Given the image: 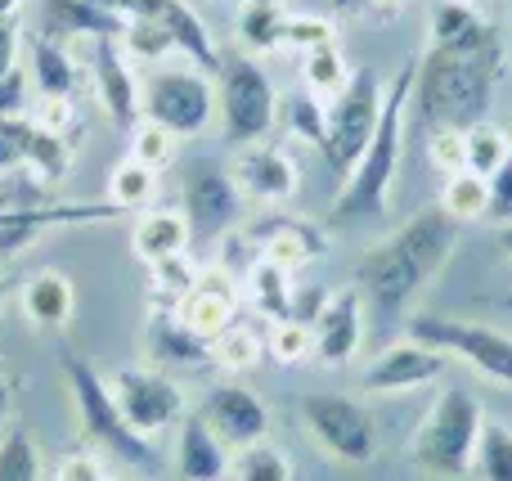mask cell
I'll list each match as a JSON object with an SVG mask.
<instances>
[{
  "label": "cell",
  "instance_id": "f1b7e54d",
  "mask_svg": "<svg viewBox=\"0 0 512 481\" xmlns=\"http://www.w3.org/2000/svg\"><path fill=\"white\" fill-rule=\"evenodd\" d=\"M18 153H23V171H32L41 185H59L72 167V140L36 126L32 113L18 117Z\"/></svg>",
  "mask_w": 512,
  "mask_h": 481
},
{
  "label": "cell",
  "instance_id": "3957f363",
  "mask_svg": "<svg viewBox=\"0 0 512 481\" xmlns=\"http://www.w3.org/2000/svg\"><path fill=\"white\" fill-rule=\"evenodd\" d=\"M414 81H418V63H400L396 77L382 90L378 131H373L369 149L355 158V167L342 176V189L333 198L337 221L382 216L391 207V189H396L400 158H405V126H409V113H414Z\"/></svg>",
  "mask_w": 512,
  "mask_h": 481
},
{
  "label": "cell",
  "instance_id": "f6af8a7d",
  "mask_svg": "<svg viewBox=\"0 0 512 481\" xmlns=\"http://www.w3.org/2000/svg\"><path fill=\"white\" fill-rule=\"evenodd\" d=\"M324 45H337L333 18H324V14H288V27H283V50L310 54V50H324Z\"/></svg>",
  "mask_w": 512,
  "mask_h": 481
},
{
  "label": "cell",
  "instance_id": "7bdbcfd3",
  "mask_svg": "<svg viewBox=\"0 0 512 481\" xmlns=\"http://www.w3.org/2000/svg\"><path fill=\"white\" fill-rule=\"evenodd\" d=\"M279 122L288 126L297 140H306V144H315L319 153L328 149V104H319L315 95H292V99H283V108H279Z\"/></svg>",
  "mask_w": 512,
  "mask_h": 481
},
{
  "label": "cell",
  "instance_id": "816d5d0a",
  "mask_svg": "<svg viewBox=\"0 0 512 481\" xmlns=\"http://www.w3.org/2000/svg\"><path fill=\"white\" fill-rule=\"evenodd\" d=\"M495 225H512V158L490 176V216Z\"/></svg>",
  "mask_w": 512,
  "mask_h": 481
},
{
  "label": "cell",
  "instance_id": "74e56055",
  "mask_svg": "<svg viewBox=\"0 0 512 481\" xmlns=\"http://www.w3.org/2000/svg\"><path fill=\"white\" fill-rule=\"evenodd\" d=\"M198 275H203V266H198L189 252L158 261V266H149V302L153 306H180L189 297V288L198 284Z\"/></svg>",
  "mask_w": 512,
  "mask_h": 481
},
{
  "label": "cell",
  "instance_id": "7a4b0ae2",
  "mask_svg": "<svg viewBox=\"0 0 512 481\" xmlns=\"http://www.w3.org/2000/svg\"><path fill=\"white\" fill-rule=\"evenodd\" d=\"M504 59H508V45L499 32L486 45H477V50H459V54L427 50L414 81L418 117L427 126H459V131L486 122L495 86L504 81Z\"/></svg>",
  "mask_w": 512,
  "mask_h": 481
},
{
  "label": "cell",
  "instance_id": "bcb514c9",
  "mask_svg": "<svg viewBox=\"0 0 512 481\" xmlns=\"http://www.w3.org/2000/svg\"><path fill=\"white\" fill-rule=\"evenodd\" d=\"M427 162H432V171H441V176L468 171V135H463L459 126H432V135H427Z\"/></svg>",
  "mask_w": 512,
  "mask_h": 481
},
{
  "label": "cell",
  "instance_id": "2e32d148",
  "mask_svg": "<svg viewBox=\"0 0 512 481\" xmlns=\"http://www.w3.org/2000/svg\"><path fill=\"white\" fill-rule=\"evenodd\" d=\"M122 221L113 203H32V207H0V257L27 252L54 225H108Z\"/></svg>",
  "mask_w": 512,
  "mask_h": 481
},
{
  "label": "cell",
  "instance_id": "4fadbf2b",
  "mask_svg": "<svg viewBox=\"0 0 512 481\" xmlns=\"http://www.w3.org/2000/svg\"><path fill=\"white\" fill-rule=\"evenodd\" d=\"M77 45L86 50V86L95 90L99 108L113 117L117 126L140 122V68L126 59L117 36H77Z\"/></svg>",
  "mask_w": 512,
  "mask_h": 481
},
{
  "label": "cell",
  "instance_id": "7402d4cb",
  "mask_svg": "<svg viewBox=\"0 0 512 481\" xmlns=\"http://www.w3.org/2000/svg\"><path fill=\"white\" fill-rule=\"evenodd\" d=\"M230 455L234 450L207 428L203 414H185L176 423V477L180 481H230Z\"/></svg>",
  "mask_w": 512,
  "mask_h": 481
},
{
  "label": "cell",
  "instance_id": "d6986e66",
  "mask_svg": "<svg viewBox=\"0 0 512 481\" xmlns=\"http://www.w3.org/2000/svg\"><path fill=\"white\" fill-rule=\"evenodd\" d=\"M176 315L185 320V329H194L203 342H216L230 324L243 320V288L239 275L225 266H203L198 284L189 288V297L176 306Z\"/></svg>",
  "mask_w": 512,
  "mask_h": 481
},
{
  "label": "cell",
  "instance_id": "6f0895ef",
  "mask_svg": "<svg viewBox=\"0 0 512 481\" xmlns=\"http://www.w3.org/2000/svg\"><path fill=\"white\" fill-rule=\"evenodd\" d=\"M499 252L512 257V225H499Z\"/></svg>",
  "mask_w": 512,
  "mask_h": 481
},
{
  "label": "cell",
  "instance_id": "11a10c76",
  "mask_svg": "<svg viewBox=\"0 0 512 481\" xmlns=\"http://www.w3.org/2000/svg\"><path fill=\"white\" fill-rule=\"evenodd\" d=\"M9 405H14V383H9V374H5V369H0V423H5Z\"/></svg>",
  "mask_w": 512,
  "mask_h": 481
},
{
  "label": "cell",
  "instance_id": "b9f144b4",
  "mask_svg": "<svg viewBox=\"0 0 512 481\" xmlns=\"http://www.w3.org/2000/svg\"><path fill=\"white\" fill-rule=\"evenodd\" d=\"M265 356L283 369L306 365V360H315V329L301 320H274L265 329Z\"/></svg>",
  "mask_w": 512,
  "mask_h": 481
},
{
  "label": "cell",
  "instance_id": "603a6c76",
  "mask_svg": "<svg viewBox=\"0 0 512 481\" xmlns=\"http://www.w3.org/2000/svg\"><path fill=\"white\" fill-rule=\"evenodd\" d=\"M18 311L32 329L41 333H59L72 324V311H77V284L68 279V270H36L18 284Z\"/></svg>",
  "mask_w": 512,
  "mask_h": 481
},
{
  "label": "cell",
  "instance_id": "5bb4252c",
  "mask_svg": "<svg viewBox=\"0 0 512 481\" xmlns=\"http://www.w3.org/2000/svg\"><path fill=\"white\" fill-rule=\"evenodd\" d=\"M450 369V356L418 338H396L360 369V387L373 396H400V392H418V387L436 383Z\"/></svg>",
  "mask_w": 512,
  "mask_h": 481
},
{
  "label": "cell",
  "instance_id": "db71d44e",
  "mask_svg": "<svg viewBox=\"0 0 512 481\" xmlns=\"http://www.w3.org/2000/svg\"><path fill=\"white\" fill-rule=\"evenodd\" d=\"M409 0H364V9H369V14H378V18H391V14H400V9H405Z\"/></svg>",
  "mask_w": 512,
  "mask_h": 481
},
{
  "label": "cell",
  "instance_id": "ba28073f",
  "mask_svg": "<svg viewBox=\"0 0 512 481\" xmlns=\"http://www.w3.org/2000/svg\"><path fill=\"white\" fill-rule=\"evenodd\" d=\"M405 333L445 351L450 360L472 365L486 383L512 392V333L490 329V324H477V320H459V315H409Z\"/></svg>",
  "mask_w": 512,
  "mask_h": 481
},
{
  "label": "cell",
  "instance_id": "cb8c5ba5",
  "mask_svg": "<svg viewBox=\"0 0 512 481\" xmlns=\"http://www.w3.org/2000/svg\"><path fill=\"white\" fill-rule=\"evenodd\" d=\"M23 72L32 81V95H63L77 99L86 90V63L77 59V50L50 41V36H32L23 54Z\"/></svg>",
  "mask_w": 512,
  "mask_h": 481
},
{
  "label": "cell",
  "instance_id": "ee69618b",
  "mask_svg": "<svg viewBox=\"0 0 512 481\" xmlns=\"http://www.w3.org/2000/svg\"><path fill=\"white\" fill-rule=\"evenodd\" d=\"M176 149H180V140L167 131V126L144 122V117L131 126V158L144 162V167H153V171L171 167V162H176Z\"/></svg>",
  "mask_w": 512,
  "mask_h": 481
},
{
  "label": "cell",
  "instance_id": "7c38bea8",
  "mask_svg": "<svg viewBox=\"0 0 512 481\" xmlns=\"http://www.w3.org/2000/svg\"><path fill=\"white\" fill-rule=\"evenodd\" d=\"M243 203L248 198L239 194L230 167H221L212 158L189 162L185 176H180V212H185L194 239H207V243L225 239L243 221Z\"/></svg>",
  "mask_w": 512,
  "mask_h": 481
},
{
  "label": "cell",
  "instance_id": "1f68e13d",
  "mask_svg": "<svg viewBox=\"0 0 512 481\" xmlns=\"http://www.w3.org/2000/svg\"><path fill=\"white\" fill-rule=\"evenodd\" d=\"M351 72L355 68L346 63L342 45H324V50L301 54V90H306V95H315L319 104H333V99L346 90Z\"/></svg>",
  "mask_w": 512,
  "mask_h": 481
},
{
  "label": "cell",
  "instance_id": "30bf717a",
  "mask_svg": "<svg viewBox=\"0 0 512 481\" xmlns=\"http://www.w3.org/2000/svg\"><path fill=\"white\" fill-rule=\"evenodd\" d=\"M108 387H113L126 423H131L144 441L167 437V432L189 414L185 387L158 365H122L108 374Z\"/></svg>",
  "mask_w": 512,
  "mask_h": 481
},
{
  "label": "cell",
  "instance_id": "d4e9b609",
  "mask_svg": "<svg viewBox=\"0 0 512 481\" xmlns=\"http://www.w3.org/2000/svg\"><path fill=\"white\" fill-rule=\"evenodd\" d=\"M194 243V230H189L185 212L180 207H149V212L135 216L131 230V252L144 261V266H158L167 257H180Z\"/></svg>",
  "mask_w": 512,
  "mask_h": 481
},
{
  "label": "cell",
  "instance_id": "e575fe53",
  "mask_svg": "<svg viewBox=\"0 0 512 481\" xmlns=\"http://www.w3.org/2000/svg\"><path fill=\"white\" fill-rule=\"evenodd\" d=\"M472 477L477 481H512V428L504 419L481 423L477 450H472Z\"/></svg>",
  "mask_w": 512,
  "mask_h": 481
},
{
  "label": "cell",
  "instance_id": "94428289",
  "mask_svg": "<svg viewBox=\"0 0 512 481\" xmlns=\"http://www.w3.org/2000/svg\"><path fill=\"white\" fill-rule=\"evenodd\" d=\"M508 135H512V122H508Z\"/></svg>",
  "mask_w": 512,
  "mask_h": 481
},
{
  "label": "cell",
  "instance_id": "680465c9",
  "mask_svg": "<svg viewBox=\"0 0 512 481\" xmlns=\"http://www.w3.org/2000/svg\"><path fill=\"white\" fill-rule=\"evenodd\" d=\"M5 293H9V288H5V279H0V302H5Z\"/></svg>",
  "mask_w": 512,
  "mask_h": 481
},
{
  "label": "cell",
  "instance_id": "8fae6325",
  "mask_svg": "<svg viewBox=\"0 0 512 481\" xmlns=\"http://www.w3.org/2000/svg\"><path fill=\"white\" fill-rule=\"evenodd\" d=\"M382 77L369 68V63H360V68L351 72V81H346V90L328 104V167L333 171H351L355 158H360L364 149H369L373 131H378V117H382Z\"/></svg>",
  "mask_w": 512,
  "mask_h": 481
},
{
  "label": "cell",
  "instance_id": "f546056e",
  "mask_svg": "<svg viewBox=\"0 0 512 481\" xmlns=\"http://www.w3.org/2000/svg\"><path fill=\"white\" fill-rule=\"evenodd\" d=\"M283 27H288V9L283 0H239L234 14V36H239L243 54L252 59H270L283 50Z\"/></svg>",
  "mask_w": 512,
  "mask_h": 481
},
{
  "label": "cell",
  "instance_id": "836d02e7",
  "mask_svg": "<svg viewBox=\"0 0 512 481\" xmlns=\"http://www.w3.org/2000/svg\"><path fill=\"white\" fill-rule=\"evenodd\" d=\"M261 360H265V333H256L252 324H243V320L230 324V329L212 342V365L230 378L252 374Z\"/></svg>",
  "mask_w": 512,
  "mask_h": 481
},
{
  "label": "cell",
  "instance_id": "ac0fdd59",
  "mask_svg": "<svg viewBox=\"0 0 512 481\" xmlns=\"http://www.w3.org/2000/svg\"><path fill=\"white\" fill-rule=\"evenodd\" d=\"M198 414H203L207 428H212L230 450L256 446V441L270 437V410H265V401L252 392V387L234 383V378L216 383L212 392L203 396Z\"/></svg>",
  "mask_w": 512,
  "mask_h": 481
},
{
  "label": "cell",
  "instance_id": "d6a6232c",
  "mask_svg": "<svg viewBox=\"0 0 512 481\" xmlns=\"http://www.w3.org/2000/svg\"><path fill=\"white\" fill-rule=\"evenodd\" d=\"M441 207L450 221L459 225H477L490 216V180L477 176V171H459V176H445L441 185Z\"/></svg>",
  "mask_w": 512,
  "mask_h": 481
},
{
  "label": "cell",
  "instance_id": "52a82bcc",
  "mask_svg": "<svg viewBox=\"0 0 512 481\" xmlns=\"http://www.w3.org/2000/svg\"><path fill=\"white\" fill-rule=\"evenodd\" d=\"M140 117L167 126L176 140H198L216 126V81L207 68L180 59L158 63L140 81Z\"/></svg>",
  "mask_w": 512,
  "mask_h": 481
},
{
  "label": "cell",
  "instance_id": "4316f807",
  "mask_svg": "<svg viewBox=\"0 0 512 481\" xmlns=\"http://www.w3.org/2000/svg\"><path fill=\"white\" fill-rule=\"evenodd\" d=\"M495 36V27L486 23L477 5L468 0H441L432 9V27H427V50L436 54H459V50H477Z\"/></svg>",
  "mask_w": 512,
  "mask_h": 481
},
{
  "label": "cell",
  "instance_id": "f35d334b",
  "mask_svg": "<svg viewBox=\"0 0 512 481\" xmlns=\"http://www.w3.org/2000/svg\"><path fill=\"white\" fill-rule=\"evenodd\" d=\"M122 50H126V59H131L135 68H158V63L185 59L180 45H176V36L162 32V27H153V23H135V18H126Z\"/></svg>",
  "mask_w": 512,
  "mask_h": 481
},
{
  "label": "cell",
  "instance_id": "6da1fadb",
  "mask_svg": "<svg viewBox=\"0 0 512 481\" xmlns=\"http://www.w3.org/2000/svg\"><path fill=\"white\" fill-rule=\"evenodd\" d=\"M459 221L427 207V212L409 216L396 234L360 252L355 261V288L364 293V306L382 315H400L459 252Z\"/></svg>",
  "mask_w": 512,
  "mask_h": 481
},
{
  "label": "cell",
  "instance_id": "9a60e30c",
  "mask_svg": "<svg viewBox=\"0 0 512 481\" xmlns=\"http://www.w3.org/2000/svg\"><path fill=\"white\" fill-rule=\"evenodd\" d=\"M230 176H234V185H239V194L256 207H283V203H292L301 189L297 158H292L279 140L243 144L230 162Z\"/></svg>",
  "mask_w": 512,
  "mask_h": 481
},
{
  "label": "cell",
  "instance_id": "ab89813d",
  "mask_svg": "<svg viewBox=\"0 0 512 481\" xmlns=\"http://www.w3.org/2000/svg\"><path fill=\"white\" fill-rule=\"evenodd\" d=\"M0 481H41V446L23 423L0 432Z\"/></svg>",
  "mask_w": 512,
  "mask_h": 481
},
{
  "label": "cell",
  "instance_id": "9f6ffc18",
  "mask_svg": "<svg viewBox=\"0 0 512 481\" xmlns=\"http://www.w3.org/2000/svg\"><path fill=\"white\" fill-rule=\"evenodd\" d=\"M18 5H23V0H0V23H9V18H18Z\"/></svg>",
  "mask_w": 512,
  "mask_h": 481
},
{
  "label": "cell",
  "instance_id": "277c9868",
  "mask_svg": "<svg viewBox=\"0 0 512 481\" xmlns=\"http://www.w3.org/2000/svg\"><path fill=\"white\" fill-rule=\"evenodd\" d=\"M63 383H68L72 414H77V428L90 450H99L104 459H122L131 468H158V446L126 423L122 405L108 387V374H99L77 351H63Z\"/></svg>",
  "mask_w": 512,
  "mask_h": 481
},
{
  "label": "cell",
  "instance_id": "ffe728a7",
  "mask_svg": "<svg viewBox=\"0 0 512 481\" xmlns=\"http://www.w3.org/2000/svg\"><path fill=\"white\" fill-rule=\"evenodd\" d=\"M315 329V360L328 369H342L360 356L364 347V293L355 284L333 288L328 306L319 311V320L310 324Z\"/></svg>",
  "mask_w": 512,
  "mask_h": 481
},
{
  "label": "cell",
  "instance_id": "4dcf8cb0",
  "mask_svg": "<svg viewBox=\"0 0 512 481\" xmlns=\"http://www.w3.org/2000/svg\"><path fill=\"white\" fill-rule=\"evenodd\" d=\"M158 176L162 171L144 167V162H135L131 153H126V158L113 162V171H108V203H113L122 216L149 212L153 198H158Z\"/></svg>",
  "mask_w": 512,
  "mask_h": 481
},
{
  "label": "cell",
  "instance_id": "7dc6e473",
  "mask_svg": "<svg viewBox=\"0 0 512 481\" xmlns=\"http://www.w3.org/2000/svg\"><path fill=\"white\" fill-rule=\"evenodd\" d=\"M32 122L45 126L54 135H68L72 140V126H77V99H63V95H32Z\"/></svg>",
  "mask_w": 512,
  "mask_h": 481
},
{
  "label": "cell",
  "instance_id": "c3c4849f",
  "mask_svg": "<svg viewBox=\"0 0 512 481\" xmlns=\"http://www.w3.org/2000/svg\"><path fill=\"white\" fill-rule=\"evenodd\" d=\"M54 481H108L104 455H99V450H68V455L54 464Z\"/></svg>",
  "mask_w": 512,
  "mask_h": 481
},
{
  "label": "cell",
  "instance_id": "f5cc1de1",
  "mask_svg": "<svg viewBox=\"0 0 512 481\" xmlns=\"http://www.w3.org/2000/svg\"><path fill=\"white\" fill-rule=\"evenodd\" d=\"M14 68H23V27L18 18L0 23V77H9Z\"/></svg>",
  "mask_w": 512,
  "mask_h": 481
},
{
  "label": "cell",
  "instance_id": "e0dca14e",
  "mask_svg": "<svg viewBox=\"0 0 512 481\" xmlns=\"http://www.w3.org/2000/svg\"><path fill=\"white\" fill-rule=\"evenodd\" d=\"M108 5H113L122 18L153 23V27H162V32H171L189 63H198V68H207V72L221 68V50H216L203 14H198L189 0H108Z\"/></svg>",
  "mask_w": 512,
  "mask_h": 481
},
{
  "label": "cell",
  "instance_id": "6125c7cd",
  "mask_svg": "<svg viewBox=\"0 0 512 481\" xmlns=\"http://www.w3.org/2000/svg\"><path fill=\"white\" fill-rule=\"evenodd\" d=\"M468 5H477V0H468Z\"/></svg>",
  "mask_w": 512,
  "mask_h": 481
},
{
  "label": "cell",
  "instance_id": "44dd1931",
  "mask_svg": "<svg viewBox=\"0 0 512 481\" xmlns=\"http://www.w3.org/2000/svg\"><path fill=\"white\" fill-rule=\"evenodd\" d=\"M144 351H149V360L158 369H207L212 365V342H203L194 329H185L176 306H149Z\"/></svg>",
  "mask_w": 512,
  "mask_h": 481
},
{
  "label": "cell",
  "instance_id": "8d00e7d4",
  "mask_svg": "<svg viewBox=\"0 0 512 481\" xmlns=\"http://www.w3.org/2000/svg\"><path fill=\"white\" fill-rule=\"evenodd\" d=\"M50 5L63 18V27H72L77 36H117L122 41L126 32V18L108 0H50Z\"/></svg>",
  "mask_w": 512,
  "mask_h": 481
},
{
  "label": "cell",
  "instance_id": "60d3db41",
  "mask_svg": "<svg viewBox=\"0 0 512 481\" xmlns=\"http://www.w3.org/2000/svg\"><path fill=\"white\" fill-rule=\"evenodd\" d=\"M468 171H477V176H495L499 167L512 158V135H508V126H495L486 117V122H477V126H468Z\"/></svg>",
  "mask_w": 512,
  "mask_h": 481
},
{
  "label": "cell",
  "instance_id": "f907efd6",
  "mask_svg": "<svg viewBox=\"0 0 512 481\" xmlns=\"http://www.w3.org/2000/svg\"><path fill=\"white\" fill-rule=\"evenodd\" d=\"M27 99H32V81H27L23 68H14L9 77H0V117H18L27 113Z\"/></svg>",
  "mask_w": 512,
  "mask_h": 481
},
{
  "label": "cell",
  "instance_id": "9c48e42d",
  "mask_svg": "<svg viewBox=\"0 0 512 481\" xmlns=\"http://www.w3.org/2000/svg\"><path fill=\"white\" fill-rule=\"evenodd\" d=\"M306 437L324 450L333 464L364 468L378 459V423L360 401L342 392H310L297 405Z\"/></svg>",
  "mask_w": 512,
  "mask_h": 481
},
{
  "label": "cell",
  "instance_id": "91938a15",
  "mask_svg": "<svg viewBox=\"0 0 512 481\" xmlns=\"http://www.w3.org/2000/svg\"><path fill=\"white\" fill-rule=\"evenodd\" d=\"M108 481H140V477H108Z\"/></svg>",
  "mask_w": 512,
  "mask_h": 481
},
{
  "label": "cell",
  "instance_id": "681fc988",
  "mask_svg": "<svg viewBox=\"0 0 512 481\" xmlns=\"http://www.w3.org/2000/svg\"><path fill=\"white\" fill-rule=\"evenodd\" d=\"M328 297H333V288H324V284H297V288H292V315H288V320L315 324L319 311L328 306Z\"/></svg>",
  "mask_w": 512,
  "mask_h": 481
},
{
  "label": "cell",
  "instance_id": "5b68a950",
  "mask_svg": "<svg viewBox=\"0 0 512 481\" xmlns=\"http://www.w3.org/2000/svg\"><path fill=\"white\" fill-rule=\"evenodd\" d=\"M486 410L468 387H445L409 437V464L427 477L463 481L472 477V450H477Z\"/></svg>",
  "mask_w": 512,
  "mask_h": 481
},
{
  "label": "cell",
  "instance_id": "83f0119b",
  "mask_svg": "<svg viewBox=\"0 0 512 481\" xmlns=\"http://www.w3.org/2000/svg\"><path fill=\"white\" fill-rule=\"evenodd\" d=\"M239 288H243V306H252L265 324L292 315V288H297V279H292V270L265 261L261 252H256L248 261V270L239 275Z\"/></svg>",
  "mask_w": 512,
  "mask_h": 481
},
{
  "label": "cell",
  "instance_id": "d590c367",
  "mask_svg": "<svg viewBox=\"0 0 512 481\" xmlns=\"http://www.w3.org/2000/svg\"><path fill=\"white\" fill-rule=\"evenodd\" d=\"M230 481H297V473H292L288 450L265 437L230 455Z\"/></svg>",
  "mask_w": 512,
  "mask_h": 481
},
{
  "label": "cell",
  "instance_id": "484cf974",
  "mask_svg": "<svg viewBox=\"0 0 512 481\" xmlns=\"http://www.w3.org/2000/svg\"><path fill=\"white\" fill-rule=\"evenodd\" d=\"M256 252H261L265 261H274V266H283V270L297 275V270H306L315 257H324L328 239L315 230V225L279 216V221H270L261 234H256Z\"/></svg>",
  "mask_w": 512,
  "mask_h": 481
},
{
  "label": "cell",
  "instance_id": "8992f818",
  "mask_svg": "<svg viewBox=\"0 0 512 481\" xmlns=\"http://www.w3.org/2000/svg\"><path fill=\"white\" fill-rule=\"evenodd\" d=\"M279 108L283 95L261 59H252V54H230L225 59L221 54V68H216V126L234 149L270 140L274 126H279Z\"/></svg>",
  "mask_w": 512,
  "mask_h": 481
}]
</instances>
